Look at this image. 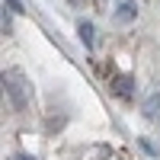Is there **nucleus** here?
<instances>
[{
    "mask_svg": "<svg viewBox=\"0 0 160 160\" xmlns=\"http://www.w3.org/2000/svg\"><path fill=\"white\" fill-rule=\"evenodd\" d=\"M3 96L10 99L13 112H26V109H29V102H32V83L26 80L22 71H16V68L3 71Z\"/></svg>",
    "mask_w": 160,
    "mask_h": 160,
    "instance_id": "1",
    "label": "nucleus"
},
{
    "mask_svg": "<svg viewBox=\"0 0 160 160\" xmlns=\"http://www.w3.org/2000/svg\"><path fill=\"white\" fill-rule=\"evenodd\" d=\"M109 90L115 93V96H122V99H131V96H135V80H131L128 74H115Z\"/></svg>",
    "mask_w": 160,
    "mask_h": 160,
    "instance_id": "2",
    "label": "nucleus"
},
{
    "mask_svg": "<svg viewBox=\"0 0 160 160\" xmlns=\"http://www.w3.org/2000/svg\"><path fill=\"white\" fill-rule=\"evenodd\" d=\"M135 16H138V10H135V0H122V3L115 7V13H112V19H115L118 26H128V22H135Z\"/></svg>",
    "mask_w": 160,
    "mask_h": 160,
    "instance_id": "3",
    "label": "nucleus"
},
{
    "mask_svg": "<svg viewBox=\"0 0 160 160\" xmlns=\"http://www.w3.org/2000/svg\"><path fill=\"white\" fill-rule=\"evenodd\" d=\"M144 115L148 118H160V87H154L144 99Z\"/></svg>",
    "mask_w": 160,
    "mask_h": 160,
    "instance_id": "4",
    "label": "nucleus"
},
{
    "mask_svg": "<svg viewBox=\"0 0 160 160\" xmlns=\"http://www.w3.org/2000/svg\"><path fill=\"white\" fill-rule=\"evenodd\" d=\"M77 32H80V42H83L87 48H93V45H96V29H93V22L80 19V22H77Z\"/></svg>",
    "mask_w": 160,
    "mask_h": 160,
    "instance_id": "5",
    "label": "nucleus"
},
{
    "mask_svg": "<svg viewBox=\"0 0 160 160\" xmlns=\"http://www.w3.org/2000/svg\"><path fill=\"white\" fill-rule=\"evenodd\" d=\"M3 7H7V10H13V13H22V10H26L19 0H3Z\"/></svg>",
    "mask_w": 160,
    "mask_h": 160,
    "instance_id": "6",
    "label": "nucleus"
},
{
    "mask_svg": "<svg viewBox=\"0 0 160 160\" xmlns=\"http://www.w3.org/2000/svg\"><path fill=\"white\" fill-rule=\"evenodd\" d=\"M13 160H35V157H29V154H16Z\"/></svg>",
    "mask_w": 160,
    "mask_h": 160,
    "instance_id": "7",
    "label": "nucleus"
}]
</instances>
